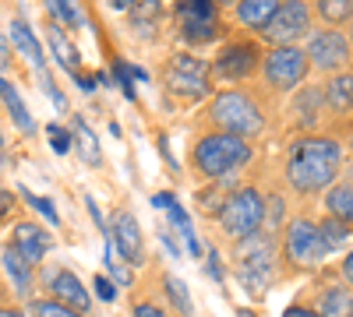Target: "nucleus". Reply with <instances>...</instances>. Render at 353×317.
<instances>
[{"instance_id": "7", "label": "nucleus", "mask_w": 353, "mask_h": 317, "mask_svg": "<svg viewBox=\"0 0 353 317\" xmlns=\"http://www.w3.org/2000/svg\"><path fill=\"white\" fill-rule=\"evenodd\" d=\"M159 81L173 99L198 102L212 92V64L198 53H188V50L170 53L159 67Z\"/></svg>"}, {"instance_id": "1", "label": "nucleus", "mask_w": 353, "mask_h": 317, "mask_svg": "<svg viewBox=\"0 0 353 317\" xmlns=\"http://www.w3.org/2000/svg\"><path fill=\"white\" fill-rule=\"evenodd\" d=\"M343 173V141L339 134H304L293 138L283 155V184L297 197L325 194Z\"/></svg>"}, {"instance_id": "30", "label": "nucleus", "mask_w": 353, "mask_h": 317, "mask_svg": "<svg viewBox=\"0 0 353 317\" xmlns=\"http://www.w3.org/2000/svg\"><path fill=\"white\" fill-rule=\"evenodd\" d=\"M318 229H321V237L329 240V247H332V250H336L339 243H346V237H350V229H346L343 222L329 219V215H321V219H318Z\"/></svg>"}, {"instance_id": "5", "label": "nucleus", "mask_w": 353, "mask_h": 317, "mask_svg": "<svg viewBox=\"0 0 353 317\" xmlns=\"http://www.w3.org/2000/svg\"><path fill=\"white\" fill-rule=\"evenodd\" d=\"M329 254H332V247H329L325 237H321L318 219H311V215H293V219H286L283 233H279V261H283L286 278L321 268Z\"/></svg>"}, {"instance_id": "20", "label": "nucleus", "mask_w": 353, "mask_h": 317, "mask_svg": "<svg viewBox=\"0 0 353 317\" xmlns=\"http://www.w3.org/2000/svg\"><path fill=\"white\" fill-rule=\"evenodd\" d=\"M276 8H279V0H241V4H233V18L244 28H251V32H261L272 21Z\"/></svg>"}, {"instance_id": "39", "label": "nucleus", "mask_w": 353, "mask_h": 317, "mask_svg": "<svg viewBox=\"0 0 353 317\" xmlns=\"http://www.w3.org/2000/svg\"><path fill=\"white\" fill-rule=\"evenodd\" d=\"M0 317H25V310L14 307V303H4V307H0Z\"/></svg>"}, {"instance_id": "25", "label": "nucleus", "mask_w": 353, "mask_h": 317, "mask_svg": "<svg viewBox=\"0 0 353 317\" xmlns=\"http://www.w3.org/2000/svg\"><path fill=\"white\" fill-rule=\"evenodd\" d=\"M163 293L170 296V307L181 314V317H194V303L188 296V285L176 278V275H163Z\"/></svg>"}, {"instance_id": "34", "label": "nucleus", "mask_w": 353, "mask_h": 317, "mask_svg": "<svg viewBox=\"0 0 353 317\" xmlns=\"http://www.w3.org/2000/svg\"><path fill=\"white\" fill-rule=\"evenodd\" d=\"M50 134H53V152H61V155H64V152L74 145V141H71V134H64V131L57 127V124H50Z\"/></svg>"}, {"instance_id": "40", "label": "nucleus", "mask_w": 353, "mask_h": 317, "mask_svg": "<svg viewBox=\"0 0 353 317\" xmlns=\"http://www.w3.org/2000/svg\"><path fill=\"white\" fill-rule=\"evenodd\" d=\"M152 205H159V208H170V205H173V194H166V190H163V194H156V197H152Z\"/></svg>"}, {"instance_id": "10", "label": "nucleus", "mask_w": 353, "mask_h": 317, "mask_svg": "<svg viewBox=\"0 0 353 317\" xmlns=\"http://www.w3.org/2000/svg\"><path fill=\"white\" fill-rule=\"evenodd\" d=\"M304 53H307V64L318 74H343L353 67V43L343 28H325V25H314V32L304 39Z\"/></svg>"}, {"instance_id": "14", "label": "nucleus", "mask_w": 353, "mask_h": 317, "mask_svg": "<svg viewBox=\"0 0 353 317\" xmlns=\"http://www.w3.org/2000/svg\"><path fill=\"white\" fill-rule=\"evenodd\" d=\"M43 285H46L50 300L64 303V307H71V310H78L85 317H88V310H92V296H88V289L81 285V278L71 268H46Z\"/></svg>"}, {"instance_id": "44", "label": "nucleus", "mask_w": 353, "mask_h": 317, "mask_svg": "<svg viewBox=\"0 0 353 317\" xmlns=\"http://www.w3.org/2000/svg\"><path fill=\"white\" fill-rule=\"evenodd\" d=\"M350 43H353V36H350Z\"/></svg>"}, {"instance_id": "36", "label": "nucleus", "mask_w": 353, "mask_h": 317, "mask_svg": "<svg viewBox=\"0 0 353 317\" xmlns=\"http://www.w3.org/2000/svg\"><path fill=\"white\" fill-rule=\"evenodd\" d=\"M283 317H321V314H318L314 307H307V303H290Z\"/></svg>"}, {"instance_id": "42", "label": "nucleus", "mask_w": 353, "mask_h": 317, "mask_svg": "<svg viewBox=\"0 0 353 317\" xmlns=\"http://www.w3.org/2000/svg\"><path fill=\"white\" fill-rule=\"evenodd\" d=\"M346 149H350V152H353V124H350V127H346Z\"/></svg>"}, {"instance_id": "21", "label": "nucleus", "mask_w": 353, "mask_h": 317, "mask_svg": "<svg viewBox=\"0 0 353 317\" xmlns=\"http://www.w3.org/2000/svg\"><path fill=\"white\" fill-rule=\"evenodd\" d=\"M314 18L325 28H346L353 25V0H321V4H311Z\"/></svg>"}, {"instance_id": "3", "label": "nucleus", "mask_w": 353, "mask_h": 317, "mask_svg": "<svg viewBox=\"0 0 353 317\" xmlns=\"http://www.w3.org/2000/svg\"><path fill=\"white\" fill-rule=\"evenodd\" d=\"M251 159H254L251 141L223 134V131H209V127H205L191 145V169L201 180H212V184H223L233 173L248 169Z\"/></svg>"}, {"instance_id": "2", "label": "nucleus", "mask_w": 353, "mask_h": 317, "mask_svg": "<svg viewBox=\"0 0 353 317\" xmlns=\"http://www.w3.org/2000/svg\"><path fill=\"white\" fill-rule=\"evenodd\" d=\"M205 124L209 131H223L233 138H244L254 141L269 131V109H265L261 96L254 89H244V85H233V89H219L209 106H205Z\"/></svg>"}, {"instance_id": "23", "label": "nucleus", "mask_w": 353, "mask_h": 317, "mask_svg": "<svg viewBox=\"0 0 353 317\" xmlns=\"http://www.w3.org/2000/svg\"><path fill=\"white\" fill-rule=\"evenodd\" d=\"M176 36L191 46L216 43V39H223V21H181V32Z\"/></svg>"}, {"instance_id": "8", "label": "nucleus", "mask_w": 353, "mask_h": 317, "mask_svg": "<svg viewBox=\"0 0 353 317\" xmlns=\"http://www.w3.org/2000/svg\"><path fill=\"white\" fill-rule=\"evenodd\" d=\"M261 61H265V43L258 36H230L212 56V78L230 85L251 81L261 74Z\"/></svg>"}, {"instance_id": "9", "label": "nucleus", "mask_w": 353, "mask_h": 317, "mask_svg": "<svg viewBox=\"0 0 353 317\" xmlns=\"http://www.w3.org/2000/svg\"><path fill=\"white\" fill-rule=\"evenodd\" d=\"M311 64L304 46H265V61H261V85L272 96H290L301 85H307Z\"/></svg>"}, {"instance_id": "33", "label": "nucleus", "mask_w": 353, "mask_h": 317, "mask_svg": "<svg viewBox=\"0 0 353 317\" xmlns=\"http://www.w3.org/2000/svg\"><path fill=\"white\" fill-rule=\"evenodd\" d=\"M134 317H170V314H166V307L156 303V300H138V303H134Z\"/></svg>"}, {"instance_id": "17", "label": "nucleus", "mask_w": 353, "mask_h": 317, "mask_svg": "<svg viewBox=\"0 0 353 317\" xmlns=\"http://www.w3.org/2000/svg\"><path fill=\"white\" fill-rule=\"evenodd\" d=\"M314 310L321 317H353V289L343 278H325L314 285Z\"/></svg>"}, {"instance_id": "37", "label": "nucleus", "mask_w": 353, "mask_h": 317, "mask_svg": "<svg viewBox=\"0 0 353 317\" xmlns=\"http://www.w3.org/2000/svg\"><path fill=\"white\" fill-rule=\"evenodd\" d=\"M92 285H96V293H99L103 300H113V296H117V289H113V282H110L106 275H96V282H92Z\"/></svg>"}, {"instance_id": "22", "label": "nucleus", "mask_w": 353, "mask_h": 317, "mask_svg": "<svg viewBox=\"0 0 353 317\" xmlns=\"http://www.w3.org/2000/svg\"><path fill=\"white\" fill-rule=\"evenodd\" d=\"M71 131H74V138H78V152H81V159L88 162V166H99L103 162V152H99V138L92 134V127H88L78 113H71Z\"/></svg>"}, {"instance_id": "32", "label": "nucleus", "mask_w": 353, "mask_h": 317, "mask_svg": "<svg viewBox=\"0 0 353 317\" xmlns=\"http://www.w3.org/2000/svg\"><path fill=\"white\" fill-rule=\"evenodd\" d=\"M21 197H25V201H28V205H32L36 212H43V215H46V219H50L53 226L61 222V219H57V212H53V205H50L46 197H39V194H32V190H21Z\"/></svg>"}, {"instance_id": "29", "label": "nucleus", "mask_w": 353, "mask_h": 317, "mask_svg": "<svg viewBox=\"0 0 353 317\" xmlns=\"http://www.w3.org/2000/svg\"><path fill=\"white\" fill-rule=\"evenodd\" d=\"M28 310H32V317H85V314H78V310H71V307H64V303H57V300H50V296L32 300V303H28Z\"/></svg>"}, {"instance_id": "26", "label": "nucleus", "mask_w": 353, "mask_h": 317, "mask_svg": "<svg viewBox=\"0 0 353 317\" xmlns=\"http://www.w3.org/2000/svg\"><path fill=\"white\" fill-rule=\"evenodd\" d=\"M11 39H14V46H18L21 53H28V56H32V64H36L39 71L46 67V61H43V46L36 43V36L28 32V25H25L21 18H14V25H11Z\"/></svg>"}, {"instance_id": "6", "label": "nucleus", "mask_w": 353, "mask_h": 317, "mask_svg": "<svg viewBox=\"0 0 353 317\" xmlns=\"http://www.w3.org/2000/svg\"><path fill=\"white\" fill-rule=\"evenodd\" d=\"M216 226L233 247L265 233V190L258 184L230 187L216 208Z\"/></svg>"}, {"instance_id": "13", "label": "nucleus", "mask_w": 353, "mask_h": 317, "mask_svg": "<svg viewBox=\"0 0 353 317\" xmlns=\"http://www.w3.org/2000/svg\"><path fill=\"white\" fill-rule=\"evenodd\" d=\"M110 229V243H113V254L117 257H124V265L138 268L145 265V237H141V229H138V219L131 208H117L106 222Z\"/></svg>"}, {"instance_id": "28", "label": "nucleus", "mask_w": 353, "mask_h": 317, "mask_svg": "<svg viewBox=\"0 0 353 317\" xmlns=\"http://www.w3.org/2000/svg\"><path fill=\"white\" fill-rule=\"evenodd\" d=\"M181 21H219V8L205 4V0H184V4L173 8Z\"/></svg>"}, {"instance_id": "11", "label": "nucleus", "mask_w": 353, "mask_h": 317, "mask_svg": "<svg viewBox=\"0 0 353 317\" xmlns=\"http://www.w3.org/2000/svg\"><path fill=\"white\" fill-rule=\"evenodd\" d=\"M314 32V8L304 0H279L272 21L258 32L265 46H301Z\"/></svg>"}, {"instance_id": "41", "label": "nucleus", "mask_w": 353, "mask_h": 317, "mask_svg": "<svg viewBox=\"0 0 353 317\" xmlns=\"http://www.w3.org/2000/svg\"><path fill=\"white\" fill-rule=\"evenodd\" d=\"M8 208H11V197H8V194H0V219L8 215Z\"/></svg>"}, {"instance_id": "38", "label": "nucleus", "mask_w": 353, "mask_h": 317, "mask_svg": "<svg viewBox=\"0 0 353 317\" xmlns=\"http://www.w3.org/2000/svg\"><path fill=\"white\" fill-rule=\"evenodd\" d=\"M205 268H209V275H216V282H223V268H219V261H216V250L209 254V265H205Z\"/></svg>"}, {"instance_id": "31", "label": "nucleus", "mask_w": 353, "mask_h": 317, "mask_svg": "<svg viewBox=\"0 0 353 317\" xmlns=\"http://www.w3.org/2000/svg\"><path fill=\"white\" fill-rule=\"evenodd\" d=\"M50 14H53V18H61V21H64V25H71V28H74V25H81V11H78V8H71V4H64V0H53V4H50Z\"/></svg>"}, {"instance_id": "4", "label": "nucleus", "mask_w": 353, "mask_h": 317, "mask_svg": "<svg viewBox=\"0 0 353 317\" xmlns=\"http://www.w3.org/2000/svg\"><path fill=\"white\" fill-rule=\"evenodd\" d=\"M233 272H237L241 285L251 296H265L276 282L286 278L283 261H279V237L258 233L244 243L233 247Z\"/></svg>"}, {"instance_id": "19", "label": "nucleus", "mask_w": 353, "mask_h": 317, "mask_svg": "<svg viewBox=\"0 0 353 317\" xmlns=\"http://www.w3.org/2000/svg\"><path fill=\"white\" fill-rule=\"evenodd\" d=\"M43 32H46V43H50V53H53V61L61 64L64 71H71V74H78L81 71V56H78V46L71 43V36H68V28L61 25V21H46L43 25Z\"/></svg>"}, {"instance_id": "24", "label": "nucleus", "mask_w": 353, "mask_h": 317, "mask_svg": "<svg viewBox=\"0 0 353 317\" xmlns=\"http://www.w3.org/2000/svg\"><path fill=\"white\" fill-rule=\"evenodd\" d=\"M0 96H4V106H8V113H11V120L18 124V131H21V134H32L36 124H32V117H28V109H25V102L18 99V92H14L11 81H0Z\"/></svg>"}, {"instance_id": "16", "label": "nucleus", "mask_w": 353, "mask_h": 317, "mask_svg": "<svg viewBox=\"0 0 353 317\" xmlns=\"http://www.w3.org/2000/svg\"><path fill=\"white\" fill-rule=\"evenodd\" d=\"M28 268H39L46 261V250L53 247V237L39 222H14V233H11V243H8Z\"/></svg>"}, {"instance_id": "43", "label": "nucleus", "mask_w": 353, "mask_h": 317, "mask_svg": "<svg viewBox=\"0 0 353 317\" xmlns=\"http://www.w3.org/2000/svg\"><path fill=\"white\" fill-rule=\"evenodd\" d=\"M0 307H4V289H0Z\"/></svg>"}, {"instance_id": "35", "label": "nucleus", "mask_w": 353, "mask_h": 317, "mask_svg": "<svg viewBox=\"0 0 353 317\" xmlns=\"http://www.w3.org/2000/svg\"><path fill=\"white\" fill-rule=\"evenodd\" d=\"M339 278L353 289V250H346V254H343V261H339Z\"/></svg>"}, {"instance_id": "12", "label": "nucleus", "mask_w": 353, "mask_h": 317, "mask_svg": "<svg viewBox=\"0 0 353 317\" xmlns=\"http://www.w3.org/2000/svg\"><path fill=\"white\" fill-rule=\"evenodd\" d=\"M286 113H290V131H297V138H304V134H336L321 85H301V89L293 92Z\"/></svg>"}, {"instance_id": "15", "label": "nucleus", "mask_w": 353, "mask_h": 317, "mask_svg": "<svg viewBox=\"0 0 353 317\" xmlns=\"http://www.w3.org/2000/svg\"><path fill=\"white\" fill-rule=\"evenodd\" d=\"M321 92H325V106L332 117V131H346L353 124V67L343 74H332L321 81Z\"/></svg>"}, {"instance_id": "27", "label": "nucleus", "mask_w": 353, "mask_h": 317, "mask_svg": "<svg viewBox=\"0 0 353 317\" xmlns=\"http://www.w3.org/2000/svg\"><path fill=\"white\" fill-rule=\"evenodd\" d=\"M4 268H8V275L14 278V289L25 296L28 289H32V268H28L21 257L11 250V247H4Z\"/></svg>"}, {"instance_id": "18", "label": "nucleus", "mask_w": 353, "mask_h": 317, "mask_svg": "<svg viewBox=\"0 0 353 317\" xmlns=\"http://www.w3.org/2000/svg\"><path fill=\"white\" fill-rule=\"evenodd\" d=\"M325 215L343 222L353 233V166L339 173V180L325 190Z\"/></svg>"}]
</instances>
